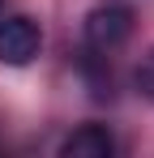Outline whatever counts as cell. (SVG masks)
Here are the masks:
<instances>
[{"instance_id":"obj_4","label":"cell","mask_w":154,"mask_h":158,"mask_svg":"<svg viewBox=\"0 0 154 158\" xmlns=\"http://www.w3.org/2000/svg\"><path fill=\"white\" fill-rule=\"evenodd\" d=\"M133 81H137V90H141V94H146V98L154 103V47H150L146 56H141V64H137Z\"/></svg>"},{"instance_id":"obj_2","label":"cell","mask_w":154,"mask_h":158,"mask_svg":"<svg viewBox=\"0 0 154 158\" xmlns=\"http://www.w3.org/2000/svg\"><path fill=\"white\" fill-rule=\"evenodd\" d=\"M39 52H43V30H39L34 17H26V13L0 17V64L22 69V64H30Z\"/></svg>"},{"instance_id":"obj_1","label":"cell","mask_w":154,"mask_h":158,"mask_svg":"<svg viewBox=\"0 0 154 158\" xmlns=\"http://www.w3.org/2000/svg\"><path fill=\"white\" fill-rule=\"evenodd\" d=\"M133 39V9L128 4H99L86 17V56H111Z\"/></svg>"},{"instance_id":"obj_3","label":"cell","mask_w":154,"mask_h":158,"mask_svg":"<svg viewBox=\"0 0 154 158\" xmlns=\"http://www.w3.org/2000/svg\"><path fill=\"white\" fill-rule=\"evenodd\" d=\"M116 154V137L107 124H81L60 141V158H111Z\"/></svg>"},{"instance_id":"obj_5","label":"cell","mask_w":154,"mask_h":158,"mask_svg":"<svg viewBox=\"0 0 154 158\" xmlns=\"http://www.w3.org/2000/svg\"><path fill=\"white\" fill-rule=\"evenodd\" d=\"M0 17H4V4H0Z\"/></svg>"}]
</instances>
